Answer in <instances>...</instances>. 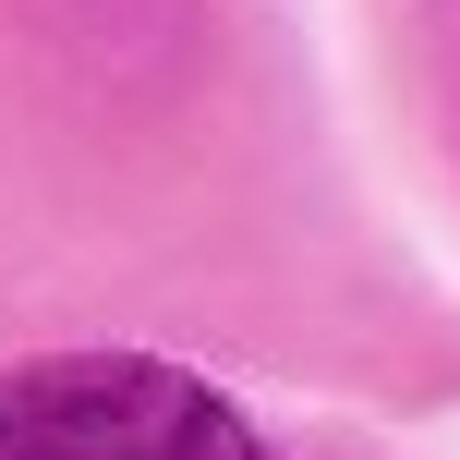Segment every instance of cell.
I'll return each mask as SVG.
<instances>
[{"instance_id": "6da1fadb", "label": "cell", "mask_w": 460, "mask_h": 460, "mask_svg": "<svg viewBox=\"0 0 460 460\" xmlns=\"http://www.w3.org/2000/svg\"><path fill=\"white\" fill-rule=\"evenodd\" d=\"M0 460H254V437L182 364L61 351L0 376Z\"/></svg>"}]
</instances>
